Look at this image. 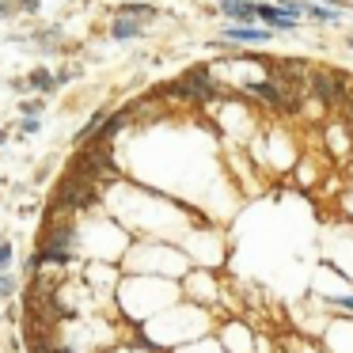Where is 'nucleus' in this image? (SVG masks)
I'll use <instances>...</instances> for the list:
<instances>
[{
    "mask_svg": "<svg viewBox=\"0 0 353 353\" xmlns=\"http://www.w3.org/2000/svg\"><path fill=\"white\" fill-rule=\"evenodd\" d=\"M31 84H34V88H54V77H50V72H34Z\"/></svg>",
    "mask_w": 353,
    "mask_h": 353,
    "instance_id": "nucleus-13",
    "label": "nucleus"
},
{
    "mask_svg": "<svg viewBox=\"0 0 353 353\" xmlns=\"http://www.w3.org/2000/svg\"><path fill=\"white\" fill-rule=\"evenodd\" d=\"M0 141H4V133H0Z\"/></svg>",
    "mask_w": 353,
    "mask_h": 353,
    "instance_id": "nucleus-17",
    "label": "nucleus"
},
{
    "mask_svg": "<svg viewBox=\"0 0 353 353\" xmlns=\"http://www.w3.org/2000/svg\"><path fill=\"white\" fill-rule=\"evenodd\" d=\"M61 201H92V194H88V186L84 183H77V179H65V186H61Z\"/></svg>",
    "mask_w": 353,
    "mask_h": 353,
    "instance_id": "nucleus-7",
    "label": "nucleus"
},
{
    "mask_svg": "<svg viewBox=\"0 0 353 353\" xmlns=\"http://www.w3.org/2000/svg\"><path fill=\"white\" fill-rule=\"evenodd\" d=\"M224 39H232V42H266V39H274V31H262V27H228Z\"/></svg>",
    "mask_w": 353,
    "mask_h": 353,
    "instance_id": "nucleus-5",
    "label": "nucleus"
},
{
    "mask_svg": "<svg viewBox=\"0 0 353 353\" xmlns=\"http://www.w3.org/2000/svg\"><path fill=\"white\" fill-rule=\"evenodd\" d=\"M168 92L179 95V99H216V84L209 80L205 69H190L183 80H175Z\"/></svg>",
    "mask_w": 353,
    "mask_h": 353,
    "instance_id": "nucleus-1",
    "label": "nucleus"
},
{
    "mask_svg": "<svg viewBox=\"0 0 353 353\" xmlns=\"http://www.w3.org/2000/svg\"><path fill=\"white\" fill-rule=\"evenodd\" d=\"M221 12L232 19H247V23L254 19V4H247V0H221Z\"/></svg>",
    "mask_w": 353,
    "mask_h": 353,
    "instance_id": "nucleus-6",
    "label": "nucleus"
},
{
    "mask_svg": "<svg viewBox=\"0 0 353 353\" xmlns=\"http://www.w3.org/2000/svg\"><path fill=\"white\" fill-rule=\"evenodd\" d=\"M12 292H16V281H12L8 274H0V300H8Z\"/></svg>",
    "mask_w": 353,
    "mask_h": 353,
    "instance_id": "nucleus-12",
    "label": "nucleus"
},
{
    "mask_svg": "<svg viewBox=\"0 0 353 353\" xmlns=\"http://www.w3.org/2000/svg\"><path fill=\"white\" fill-rule=\"evenodd\" d=\"M77 160H80L77 171H80V175H88V179H92V175H107V171H110V152H107V148H99V145L88 148V152H80Z\"/></svg>",
    "mask_w": 353,
    "mask_h": 353,
    "instance_id": "nucleus-3",
    "label": "nucleus"
},
{
    "mask_svg": "<svg viewBox=\"0 0 353 353\" xmlns=\"http://www.w3.org/2000/svg\"><path fill=\"white\" fill-rule=\"evenodd\" d=\"M122 19L148 23V19H156V8H152V4H125V8H122Z\"/></svg>",
    "mask_w": 353,
    "mask_h": 353,
    "instance_id": "nucleus-9",
    "label": "nucleus"
},
{
    "mask_svg": "<svg viewBox=\"0 0 353 353\" xmlns=\"http://www.w3.org/2000/svg\"><path fill=\"white\" fill-rule=\"evenodd\" d=\"M141 27H145V23H137V19H122V16H118V19H114V27H110V34L125 42V39H137Z\"/></svg>",
    "mask_w": 353,
    "mask_h": 353,
    "instance_id": "nucleus-8",
    "label": "nucleus"
},
{
    "mask_svg": "<svg viewBox=\"0 0 353 353\" xmlns=\"http://www.w3.org/2000/svg\"><path fill=\"white\" fill-rule=\"evenodd\" d=\"M23 110H27V114H39V110H42V99H39V103L27 99V103H23Z\"/></svg>",
    "mask_w": 353,
    "mask_h": 353,
    "instance_id": "nucleus-15",
    "label": "nucleus"
},
{
    "mask_svg": "<svg viewBox=\"0 0 353 353\" xmlns=\"http://www.w3.org/2000/svg\"><path fill=\"white\" fill-rule=\"evenodd\" d=\"M304 12L312 19H323V23H330V19H338V12H330V8H312V4H304Z\"/></svg>",
    "mask_w": 353,
    "mask_h": 353,
    "instance_id": "nucleus-11",
    "label": "nucleus"
},
{
    "mask_svg": "<svg viewBox=\"0 0 353 353\" xmlns=\"http://www.w3.org/2000/svg\"><path fill=\"white\" fill-rule=\"evenodd\" d=\"M19 8H23V12H39V0H19Z\"/></svg>",
    "mask_w": 353,
    "mask_h": 353,
    "instance_id": "nucleus-16",
    "label": "nucleus"
},
{
    "mask_svg": "<svg viewBox=\"0 0 353 353\" xmlns=\"http://www.w3.org/2000/svg\"><path fill=\"white\" fill-rule=\"evenodd\" d=\"M8 262H12V247H8V243H0V270L8 266Z\"/></svg>",
    "mask_w": 353,
    "mask_h": 353,
    "instance_id": "nucleus-14",
    "label": "nucleus"
},
{
    "mask_svg": "<svg viewBox=\"0 0 353 353\" xmlns=\"http://www.w3.org/2000/svg\"><path fill=\"white\" fill-rule=\"evenodd\" d=\"M69 254H72V228H57L54 236H50V243L27 262V270H39V266H46V262H69Z\"/></svg>",
    "mask_w": 353,
    "mask_h": 353,
    "instance_id": "nucleus-2",
    "label": "nucleus"
},
{
    "mask_svg": "<svg viewBox=\"0 0 353 353\" xmlns=\"http://www.w3.org/2000/svg\"><path fill=\"white\" fill-rule=\"evenodd\" d=\"M254 16H259V19H266V23H270V27H274V23H277V19H281V12H277V8H274V4H259V8H254Z\"/></svg>",
    "mask_w": 353,
    "mask_h": 353,
    "instance_id": "nucleus-10",
    "label": "nucleus"
},
{
    "mask_svg": "<svg viewBox=\"0 0 353 353\" xmlns=\"http://www.w3.org/2000/svg\"><path fill=\"white\" fill-rule=\"evenodd\" d=\"M342 84H345V80L330 77V72H315V77H312V88H315V95H319L323 103H338V99H342Z\"/></svg>",
    "mask_w": 353,
    "mask_h": 353,
    "instance_id": "nucleus-4",
    "label": "nucleus"
}]
</instances>
